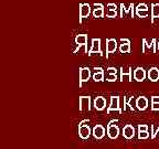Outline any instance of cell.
I'll list each match as a JSON object with an SVG mask.
<instances>
[{
  "mask_svg": "<svg viewBox=\"0 0 159 149\" xmlns=\"http://www.w3.org/2000/svg\"><path fill=\"white\" fill-rule=\"evenodd\" d=\"M91 127L89 124L79 125V135L82 139H87L91 135Z\"/></svg>",
  "mask_w": 159,
  "mask_h": 149,
  "instance_id": "cell-4",
  "label": "cell"
},
{
  "mask_svg": "<svg viewBox=\"0 0 159 149\" xmlns=\"http://www.w3.org/2000/svg\"><path fill=\"white\" fill-rule=\"evenodd\" d=\"M157 49H158V51H159V42L157 43Z\"/></svg>",
  "mask_w": 159,
  "mask_h": 149,
  "instance_id": "cell-37",
  "label": "cell"
},
{
  "mask_svg": "<svg viewBox=\"0 0 159 149\" xmlns=\"http://www.w3.org/2000/svg\"><path fill=\"white\" fill-rule=\"evenodd\" d=\"M75 42H76V44H77V47L74 50V52L73 53H76L77 51L81 49V47H84L85 53L89 54V50H87V44H86V42H87V35L86 34H79L76 38H75Z\"/></svg>",
  "mask_w": 159,
  "mask_h": 149,
  "instance_id": "cell-1",
  "label": "cell"
},
{
  "mask_svg": "<svg viewBox=\"0 0 159 149\" xmlns=\"http://www.w3.org/2000/svg\"><path fill=\"white\" fill-rule=\"evenodd\" d=\"M120 71V81H124V79L127 76V79H128L129 82H132L133 81V77H132V67H126V69H124V67H122V69L119 70Z\"/></svg>",
  "mask_w": 159,
  "mask_h": 149,
  "instance_id": "cell-14",
  "label": "cell"
},
{
  "mask_svg": "<svg viewBox=\"0 0 159 149\" xmlns=\"http://www.w3.org/2000/svg\"><path fill=\"white\" fill-rule=\"evenodd\" d=\"M136 15L138 16L139 18H146V17H148L149 12H148V10H136Z\"/></svg>",
  "mask_w": 159,
  "mask_h": 149,
  "instance_id": "cell-22",
  "label": "cell"
},
{
  "mask_svg": "<svg viewBox=\"0 0 159 149\" xmlns=\"http://www.w3.org/2000/svg\"><path fill=\"white\" fill-rule=\"evenodd\" d=\"M149 137L148 132H138V138L139 139H147Z\"/></svg>",
  "mask_w": 159,
  "mask_h": 149,
  "instance_id": "cell-24",
  "label": "cell"
},
{
  "mask_svg": "<svg viewBox=\"0 0 159 149\" xmlns=\"http://www.w3.org/2000/svg\"><path fill=\"white\" fill-rule=\"evenodd\" d=\"M143 42L146 44V47L152 50V53H156V51H157V44H156L157 41H156V39H152V40H150V41H147L146 39H144V40H143Z\"/></svg>",
  "mask_w": 159,
  "mask_h": 149,
  "instance_id": "cell-17",
  "label": "cell"
},
{
  "mask_svg": "<svg viewBox=\"0 0 159 149\" xmlns=\"http://www.w3.org/2000/svg\"><path fill=\"white\" fill-rule=\"evenodd\" d=\"M80 109L81 111H91V97L89 96L80 97Z\"/></svg>",
  "mask_w": 159,
  "mask_h": 149,
  "instance_id": "cell-5",
  "label": "cell"
},
{
  "mask_svg": "<svg viewBox=\"0 0 159 149\" xmlns=\"http://www.w3.org/2000/svg\"><path fill=\"white\" fill-rule=\"evenodd\" d=\"M93 79L95 82H102L104 79V72H95L93 74Z\"/></svg>",
  "mask_w": 159,
  "mask_h": 149,
  "instance_id": "cell-21",
  "label": "cell"
},
{
  "mask_svg": "<svg viewBox=\"0 0 159 149\" xmlns=\"http://www.w3.org/2000/svg\"><path fill=\"white\" fill-rule=\"evenodd\" d=\"M152 103H159V96H152Z\"/></svg>",
  "mask_w": 159,
  "mask_h": 149,
  "instance_id": "cell-32",
  "label": "cell"
},
{
  "mask_svg": "<svg viewBox=\"0 0 159 149\" xmlns=\"http://www.w3.org/2000/svg\"><path fill=\"white\" fill-rule=\"evenodd\" d=\"M91 15V6L89 3H81L80 5V22L82 18H87Z\"/></svg>",
  "mask_w": 159,
  "mask_h": 149,
  "instance_id": "cell-6",
  "label": "cell"
},
{
  "mask_svg": "<svg viewBox=\"0 0 159 149\" xmlns=\"http://www.w3.org/2000/svg\"><path fill=\"white\" fill-rule=\"evenodd\" d=\"M94 107L97 111H103L106 107V99L103 96H97L94 99Z\"/></svg>",
  "mask_w": 159,
  "mask_h": 149,
  "instance_id": "cell-10",
  "label": "cell"
},
{
  "mask_svg": "<svg viewBox=\"0 0 159 149\" xmlns=\"http://www.w3.org/2000/svg\"><path fill=\"white\" fill-rule=\"evenodd\" d=\"M94 7L95 8H104V6L102 3H94Z\"/></svg>",
  "mask_w": 159,
  "mask_h": 149,
  "instance_id": "cell-34",
  "label": "cell"
},
{
  "mask_svg": "<svg viewBox=\"0 0 159 149\" xmlns=\"http://www.w3.org/2000/svg\"><path fill=\"white\" fill-rule=\"evenodd\" d=\"M147 76H148V79L152 82H157L159 79V69H157V67L149 69L148 73H147Z\"/></svg>",
  "mask_w": 159,
  "mask_h": 149,
  "instance_id": "cell-15",
  "label": "cell"
},
{
  "mask_svg": "<svg viewBox=\"0 0 159 149\" xmlns=\"http://www.w3.org/2000/svg\"><path fill=\"white\" fill-rule=\"evenodd\" d=\"M112 111H117L118 113H123V109L119 106V97L118 96H112L111 97V104L107 108V114L112 112Z\"/></svg>",
  "mask_w": 159,
  "mask_h": 149,
  "instance_id": "cell-2",
  "label": "cell"
},
{
  "mask_svg": "<svg viewBox=\"0 0 159 149\" xmlns=\"http://www.w3.org/2000/svg\"><path fill=\"white\" fill-rule=\"evenodd\" d=\"M120 42L122 43H130V41H129L128 39H120Z\"/></svg>",
  "mask_w": 159,
  "mask_h": 149,
  "instance_id": "cell-35",
  "label": "cell"
},
{
  "mask_svg": "<svg viewBox=\"0 0 159 149\" xmlns=\"http://www.w3.org/2000/svg\"><path fill=\"white\" fill-rule=\"evenodd\" d=\"M107 72H108V74H117V70L116 67H108Z\"/></svg>",
  "mask_w": 159,
  "mask_h": 149,
  "instance_id": "cell-28",
  "label": "cell"
},
{
  "mask_svg": "<svg viewBox=\"0 0 159 149\" xmlns=\"http://www.w3.org/2000/svg\"><path fill=\"white\" fill-rule=\"evenodd\" d=\"M152 111H159V103H152Z\"/></svg>",
  "mask_w": 159,
  "mask_h": 149,
  "instance_id": "cell-30",
  "label": "cell"
},
{
  "mask_svg": "<svg viewBox=\"0 0 159 149\" xmlns=\"http://www.w3.org/2000/svg\"><path fill=\"white\" fill-rule=\"evenodd\" d=\"M148 106V99L145 96H140L136 99V107L139 111H145Z\"/></svg>",
  "mask_w": 159,
  "mask_h": 149,
  "instance_id": "cell-13",
  "label": "cell"
},
{
  "mask_svg": "<svg viewBox=\"0 0 159 149\" xmlns=\"http://www.w3.org/2000/svg\"><path fill=\"white\" fill-rule=\"evenodd\" d=\"M134 79L137 82H143L146 79V71L143 67H137L134 71Z\"/></svg>",
  "mask_w": 159,
  "mask_h": 149,
  "instance_id": "cell-9",
  "label": "cell"
},
{
  "mask_svg": "<svg viewBox=\"0 0 159 149\" xmlns=\"http://www.w3.org/2000/svg\"><path fill=\"white\" fill-rule=\"evenodd\" d=\"M94 71L95 72H104V70L102 67H94Z\"/></svg>",
  "mask_w": 159,
  "mask_h": 149,
  "instance_id": "cell-33",
  "label": "cell"
},
{
  "mask_svg": "<svg viewBox=\"0 0 159 149\" xmlns=\"http://www.w3.org/2000/svg\"><path fill=\"white\" fill-rule=\"evenodd\" d=\"M107 135L111 139H115L119 135V128L116 125H107Z\"/></svg>",
  "mask_w": 159,
  "mask_h": 149,
  "instance_id": "cell-8",
  "label": "cell"
},
{
  "mask_svg": "<svg viewBox=\"0 0 159 149\" xmlns=\"http://www.w3.org/2000/svg\"><path fill=\"white\" fill-rule=\"evenodd\" d=\"M107 18H116L117 17V10H107L106 12Z\"/></svg>",
  "mask_w": 159,
  "mask_h": 149,
  "instance_id": "cell-23",
  "label": "cell"
},
{
  "mask_svg": "<svg viewBox=\"0 0 159 149\" xmlns=\"http://www.w3.org/2000/svg\"><path fill=\"white\" fill-rule=\"evenodd\" d=\"M136 10H148V7L146 3H139L136 7Z\"/></svg>",
  "mask_w": 159,
  "mask_h": 149,
  "instance_id": "cell-26",
  "label": "cell"
},
{
  "mask_svg": "<svg viewBox=\"0 0 159 149\" xmlns=\"http://www.w3.org/2000/svg\"><path fill=\"white\" fill-rule=\"evenodd\" d=\"M116 79H117V75L116 74H108L106 81H108V82H115Z\"/></svg>",
  "mask_w": 159,
  "mask_h": 149,
  "instance_id": "cell-25",
  "label": "cell"
},
{
  "mask_svg": "<svg viewBox=\"0 0 159 149\" xmlns=\"http://www.w3.org/2000/svg\"><path fill=\"white\" fill-rule=\"evenodd\" d=\"M107 9L109 10H117V6L115 3H108L107 5Z\"/></svg>",
  "mask_w": 159,
  "mask_h": 149,
  "instance_id": "cell-29",
  "label": "cell"
},
{
  "mask_svg": "<svg viewBox=\"0 0 159 149\" xmlns=\"http://www.w3.org/2000/svg\"><path fill=\"white\" fill-rule=\"evenodd\" d=\"M123 136L126 139H132L135 136V128L132 125H126L123 128Z\"/></svg>",
  "mask_w": 159,
  "mask_h": 149,
  "instance_id": "cell-12",
  "label": "cell"
},
{
  "mask_svg": "<svg viewBox=\"0 0 159 149\" xmlns=\"http://www.w3.org/2000/svg\"><path fill=\"white\" fill-rule=\"evenodd\" d=\"M155 18H159V3L152 5V22H154Z\"/></svg>",
  "mask_w": 159,
  "mask_h": 149,
  "instance_id": "cell-18",
  "label": "cell"
},
{
  "mask_svg": "<svg viewBox=\"0 0 159 149\" xmlns=\"http://www.w3.org/2000/svg\"><path fill=\"white\" fill-rule=\"evenodd\" d=\"M91 77V70L89 67H81L80 69V87L84 82H87Z\"/></svg>",
  "mask_w": 159,
  "mask_h": 149,
  "instance_id": "cell-3",
  "label": "cell"
},
{
  "mask_svg": "<svg viewBox=\"0 0 159 149\" xmlns=\"http://www.w3.org/2000/svg\"><path fill=\"white\" fill-rule=\"evenodd\" d=\"M93 53H99V55H103L102 50H101V40L99 39H93L92 40V47L89 50V55Z\"/></svg>",
  "mask_w": 159,
  "mask_h": 149,
  "instance_id": "cell-7",
  "label": "cell"
},
{
  "mask_svg": "<svg viewBox=\"0 0 159 149\" xmlns=\"http://www.w3.org/2000/svg\"><path fill=\"white\" fill-rule=\"evenodd\" d=\"M138 132H148L147 125H138Z\"/></svg>",
  "mask_w": 159,
  "mask_h": 149,
  "instance_id": "cell-27",
  "label": "cell"
},
{
  "mask_svg": "<svg viewBox=\"0 0 159 149\" xmlns=\"http://www.w3.org/2000/svg\"><path fill=\"white\" fill-rule=\"evenodd\" d=\"M93 133V136L97 139H102L105 135V128L102 126V125H96V126L93 128L92 130Z\"/></svg>",
  "mask_w": 159,
  "mask_h": 149,
  "instance_id": "cell-11",
  "label": "cell"
},
{
  "mask_svg": "<svg viewBox=\"0 0 159 149\" xmlns=\"http://www.w3.org/2000/svg\"><path fill=\"white\" fill-rule=\"evenodd\" d=\"M120 53H129L130 52V43H122L119 45Z\"/></svg>",
  "mask_w": 159,
  "mask_h": 149,
  "instance_id": "cell-19",
  "label": "cell"
},
{
  "mask_svg": "<svg viewBox=\"0 0 159 149\" xmlns=\"http://www.w3.org/2000/svg\"><path fill=\"white\" fill-rule=\"evenodd\" d=\"M150 129H152V139H155V137H156V130L154 128V125L150 126Z\"/></svg>",
  "mask_w": 159,
  "mask_h": 149,
  "instance_id": "cell-31",
  "label": "cell"
},
{
  "mask_svg": "<svg viewBox=\"0 0 159 149\" xmlns=\"http://www.w3.org/2000/svg\"><path fill=\"white\" fill-rule=\"evenodd\" d=\"M156 135H159V127H158V129L156 130Z\"/></svg>",
  "mask_w": 159,
  "mask_h": 149,
  "instance_id": "cell-36",
  "label": "cell"
},
{
  "mask_svg": "<svg viewBox=\"0 0 159 149\" xmlns=\"http://www.w3.org/2000/svg\"><path fill=\"white\" fill-rule=\"evenodd\" d=\"M117 49V41L115 39L106 40V51L107 53H114Z\"/></svg>",
  "mask_w": 159,
  "mask_h": 149,
  "instance_id": "cell-16",
  "label": "cell"
},
{
  "mask_svg": "<svg viewBox=\"0 0 159 149\" xmlns=\"http://www.w3.org/2000/svg\"><path fill=\"white\" fill-rule=\"evenodd\" d=\"M93 16L94 18H102L104 16V8H95L93 10Z\"/></svg>",
  "mask_w": 159,
  "mask_h": 149,
  "instance_id": "cell-20",
  "label": "cell"
}]
</instances>
